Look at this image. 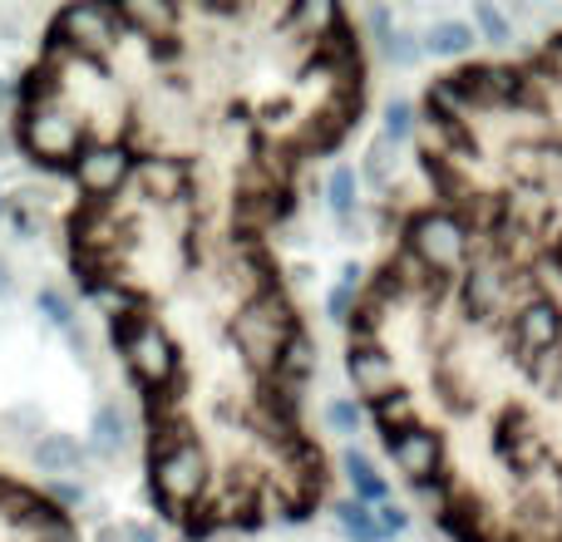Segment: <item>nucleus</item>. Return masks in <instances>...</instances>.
I'll return each mask as SVG.
<instances>
[{"mask_svg":"<svg viewBox=\"0 0 562 542\" xmlns=\"http://www.w3.org/2000/svg\"><path fill=\"white\" fill-rule=\"evenodd\" d=\"M124 178H128V158L119 148H89V154H79V183L94 197L114 193Z\"/></svg>","mask_w":562,"mask_h":542,"instance_id":"obj_1","label":"nucleus"},{"mask_svg":"<svg viewBox=\"0 0 562 542\" xmlns=\"http://www.w3.org/2000/svg\"><path fill=\"white\" fill-rule=\"evenodd\" d=\"M35 464L45 468V474H75V468L85 464V449H79L69 434H45L35 444Z\"/></svg>","mask_w":562,"mask_h":542,"instance_id":"obj_2","label":"nucleus"},{"mask_svg":"<svg viewBox=\"0 0 562 542\" xmlns=\"http://www.w3.org/2000/svg\"><path fill=\"white\" fill-rule=\"evenodd\" d=\"M469 25H435L429 30V49H439V55H449V49H464L469 45Z\"/></svg>","mask_w":562,"mask_h":542,"instance_id":"obj_3","label":"nucleus"},{"mask_svg":"<svg viewBox=\"0 0 562 542\" xmlns=\"http://www.w3.org/2000/svg\"><path fill=\"white\" fill-rule=\"evenodd\" d=\"M94 434H99V444H104V449L124 444V425H119L114 409H99V415H94Z\"/></svg>","mask_w":562,"mask_h":542,"instance_id":"obj_4","label":"nucleus"},{"mask_svg":"<svg viewBox=\"0 0 562 542\" xmlns=\"http://www.w3.org/2000/svg\"><path fill=\"white\" fill-rule=\"evenodd\" d=\"M40 310H45L55 326H69V306H65V296H55V291H40Z\"/></svg>","mask_w":562,"mask_h":542,"instance_id":"obj_5","label":"nucleus"},{"mask_svg":"<svg viewBox=\"0 0 562 542\" xmlns=\"http://www.w3.org/2000/svg\"><path fill=\"white\" fill-rule=\"evenodd\" d=\"M479 25H484L494 39H504V35H508V20L498 15V10H479Z\"/></svg>","mask_w":562,"mask_h":542,"instance_id":"obj_6","label":"nucleus"},{"mask_svg":"<svg viewBox=\"0 0 562 542\" xmlns=\"http://www.w3.org/2000/svg\"><path fill=\"white\" fill-rule=\"evenodd\" d=\"M55 498H59V504H79V498H85V494H79L75 484H55Z\"/></svg>","mask_w":562,"mask_h":542,"instance_id":"obj_7","label":"nucleus"},{"mask_svg":"<svg viewBox=\"0 0 562 542\" xmlns=\"http://www.w3.org/2000/svg\"><path fill=\"white\" fill-rule=\"evenodd\" d=\"M0 291H10V267L0 262Z\"/></svg>","mask_w":562,"mask_h":542,"instance_id":"obj_8","label":"nucleus"}]
</instances>
